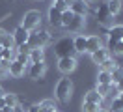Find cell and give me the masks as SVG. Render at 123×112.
Segmentation results:
<instances>
[{"instance_id": "83f0119b", "label": "cell", "mask_w": 123, "mask_h": 112, "mask_svg": "<svg viewBox=\"0 0 123 112\" xmlns=\"http://www.w3.org/2000/svg\"><path fill=\"white\" fill-rule=\"evenodd\" d=\"M110 90H112V84H97V88H95V92L99 93V95H108L110 93Z\"/></svg>"}, {"instance_id": "7c38bea8", "label": "cell", "mask_w": 123, "mask_h": 112, "mask_svg": "<svg viewBox=\"0 0 123 112\" xmlns=\"http://www.w3.org/2000/svg\"><path fill=\"white\" fill-rule=\"evenodd\" d=\"M24 71H26V66H23V64H19V62H11L9 64V69H8V75H11V77H15V79H19V77H23Z\"/></svg>"}, {"instance_id": "4316f807", "label": "cell", "mask_w": 123, "mask_h": 112, "mask_svg": "<svg viewBox=\"0 0 123 112\" xmlns=\"http://www.w3.org/2000/svg\"><path fill=\"white\" fill-rule=\"evenodd\" d=\"M73 17H75V13H73L71 9H67V11H63V13H62V26H63V28H67Z\"/></svg>"}, {"instance_id": "8fae6325", "label": "cell", "mask_w": 123, "mask_h": 112, "mask_svg": "<svg viewBox=\"0 0 123 112\" xmlns=\"http://www.w3.org/2000/svg\"><path fill=\"white\" fill-rule=\"evenodd\" d=\"M84 24H86V17H80V15H75L73 19H71V22H69V26L65 30H69V32H82L84 30Z\"/></svg>"}, {"instance_id": "d4e9b609", "label": "cell", "mask_w": 123, "mask_h": 112, "mask_svg": "<svg viewBox=\"0 0 123 112\" xmlns=\"http://www.w3.org/2000/svg\"><path fill=\"white\" fill-rule=\"evenodd\" d=\"M17 56L15 49H2V60H8V62H13Z\"/></svg>"}, {"instance_id": "5bb4252c", "label": "cell", "mask_w": 123, "mask_h": 112, "mask_svg": "<svg viewBox=\"0 0 123 112\" xmlns=\"http://www.w3.org/2000/svg\"><path fill=\"white\" fill-rule=\"evenodd\" d=\"M108 39L121 41L123 39V24H112V26L108 28Z\"/></svg>"}, {"instance_id": "6da1fadb", "label": "cell", "mask_w": 123, "mask_h": 112, "mask_svg": "<svg viewBox=\"0 0 123 112\" xmlns=\"http://www.w3.org/2000/svg\"><path fill=\"white\" fill-rule=\"evenodd\" d=\"M54 95L60 103H69L71 101V95H73V82L71 79H60L56 88H54Z\"/></svg>"}, {"instance_id": "e0dca14e", "label": "cell", "mask_w": 123, "mask_h": 112, "mask_svg": "<svg viewBox=\"0 0 123 112\" xmlns=\"http://www.w3.org/2000/svg\"><path fill=\"white\" fill-rule=\"evenodd\" d=\"M84 101H88V103H95V105H103V101H105V97L99 95L95 90H90V92H86V95H84Z\"/></svg>"}, {"instance_id": "ba28073f", "label": "cell", "mask_w": 123, "mask_h": 112, "mask_svg": "<svg viewBox=\"0 0 123 112\" xmlns=\"http://www.w3.org/2000/svg\"><path fill=\"white\" fill-rule=\"evenodd\" d=\"M28 36H30V32H28V30H24L23 26H17V28L13 30V34H11L15 47H19V45L26 43V41H28Z\"/></svg>"}, {"instance_id": "9a60e30c", "label": "cell", "mask_w": 123, "mask_h": 112, "mask_svg": "<svg viewBox=\"0 0 123 112\" xmlns=\"http://www.w3.org/2000/svg\"><path fill=\"white\" fill-rule=\"evenodd\" d=\"M90 56H92V62H93V64H97V66H101V64H103V62H105V60H106L108 56H110V52H108L106 49L103 47V49H99V51L92 52Z\"/></svg>"}, {"instance_id": "ab89813d", "label": "cell", "mask_w": 123, "mask_h": 112, "mask_svg": "<svg viewBox=\"0 0 123 112\" xmlns=\"http://www.w3.org/2000/svg\"><path fill=\"white\" fill-rule=\"evenodd\" d=\"M4 75H8V69H6V67H2V66H0V77H4Z\"/></svg>"}, {"instance_id": "f546056e", "label": "cell", "mask_w": 123, "mask_h": 112, "mask_svg": "<svg viewBox=\"0 0 123 112\" xmlns=\"http://www.w3.org/2000/svg\"><path fill=\"white\" fill-rule=\"evenodd\" d=\"M101 106L95 103H88V101H82V110L84 112H97Z\"/></svg>"}, {"instance_id": "3957f363", "label": "cell", "mask_w": 123, "mask_h": 112, "mask_svg": "<svg viewBox=\"0 0 123 112\" xmlns=\"http://www.w3.org/2000/svg\"><path fill=\"white\" fill-rule=\"evenodd\" d=\"M54 54L58 56V58H67V56H71V58H75V49H73V39L71 37H62L58 43L54 45Z\"/></svg>"}, {"instance_id": "30bf717a", "label": "cell", "mask_w": 123, "mask_h": 112, "mask_svg": "<svg viewBox=\"0 0 123 112\" xmlns=\"http://www.w3.org/2000/svg\"><path fill=\"white\" fill-rule=\"evenodd\" d=\"M69 9L73 11L75 15H80V17H86L88 15V9H90V6L86 4L84 0H75L73 4L69 6Z\"/></svg>"}, {"instance_id": "74e56055", "label": "cell", "mask_w": 123, "mask_h": 112, "mask_svg": "<svg viewBox=\"0 0 123 112\" xmlns=\"http://www.w3.org/2000/svg\"><path fill=\"white\" fill-rule=\"evenodd\" d=\"M8 36V32H6V30L4 28H0V45H2V41H4V37Z\"/></svg>"}, {"instance_id": "ee69618b", "label": "cell", "mask_w": 123, "mask_h": 112, "mask_svg": "<svg viewBox=\"0 0 123 112\" xmlns=\"http://www.w3.org/2000/svg\"><path fill=\"white\" fill-rule=\"evenodd\" d=\"M4 93H6V92H4V90H2V86H0V97H4Z\"/></svg>"}, {"instance_id": "b9f144b4", "label": "cell", "mask_w": 123, "mask_h": 112, "mask_svg": "<svg viewBox=\"0 0 123 112\" xmlns=\"http://www.w3.org/2000/svg\"><path fill=\"white\" fill-rule=\"evenodd\" d=\"M2 106H6V103H4V97H0V108Z\"/></svg>"}, {"instance_id": "7402d4cb", "label": "cell", "mask_w": 123, "mask_h": 112, "mask_svg": "<svg viewBox=\"0 0 123 112\" xmlns=\"http://www.w3.org/2000/svg\"><path fill=\"white\" fill-rule=\"evenodd\" d=\"M116 67H117V62H116L114 58H110V56H108V58L105 60L103 64H101V71H106V73H112V71H114Z\"/></svg>"}, {"instance_id": "277c9868", "label": "cell", "mask_w": 123, "mask_h": 112, "mask_svg": "<svg viewBox=\"0 0 123 112\" xmlns=\"http://www.w3.org/2000/svg\"><path fill=\"white\" fill-rule=\"evenodd\" d=\"M39 24H41V13H39L37 9H30V11H26L23 17V26L24 30H28V32H34V30L39 28Z\"/></svg>"}, {"instance_id": "603a6c76", "label": "cell", "mask_w": 123, "mask_h": 112, "mask_svg": "<svg viewBox=\"0 0 123 112\" xmlns=\"http://www.w3.org/2000/svg\"><path fill=\"white\" fill-rule=\"evenodd\" d=\"M4 103H6V106H11V108H13V106L19 105V97H17L15 93H8V92H6V93H4Z\"/></svg>"}, {"instance_id": "d6986e66", "label": "cell", "mask_w": 123, "mask_h": 112, "mask_svg": "<svg viewBox=\"0 0 123 112\" xmlns=\"http://www.w3.org/2000/svg\"><path fill=\"white\" fill-rule=\"evenodd\" d=\"M73 49H75V52H78V54H84L86 52V37L77 36L73 39Z\"/></svg>"}, {"instance_id": "836d02e7", "label": "cell", "mask_w": 123, "mask_h": 112, "mask_svg": "<svg viewBox=\"0 0 123 112\" xmlns=\"http://www.w3.org/2000/svg\"><path fill=\"white\" fill-rule=\"evenodd\" d=\"M15 62H19V64H23V66H26V64H30V60H28V56H26V54H19V52H17V56H15Z\"/></svg>"}, {"instance_id": "44dd1931", "label": "cell", "mask_w": 123, "mask_h": 112, "mask_svg": "<svg viewBox=\"0 0 123 112\" xmlns=\"http://www.w3.org/2000/svg\"><path fill=\"white\" fill-rule=\"evenodd\" d=\"M106 7H108V13L112 15V17H116V15L121 11V0H108Z\"/></svg>"}, {"instance_id": "f35d334b", "label": "cell", "mask_w": 123, "mask_h": 112, "mask_svg": "<svg viewBox=\"0 0 123 112\" xmlns=\"http://www.w3.org/2000/svg\"><path fill=\"white\" fill-rule=\"evenodd\" d=\"M0 112H13V108H11V106H2Z\"/></svg>"}, {"instance_id": "8d00e7d4", "label": "cell", "mask_w": 123, "mask_h": 112, "mask_svg": "<svg viewBox=\"0 0 123 112\" xmlns=\"http://www.w3.org/2000/svg\"><path fill=\"white\" fill-rule=\"evenodd\" d=\"M114 86H116V90H117L119 93H123V79H121V80H119V82H116Z\"/></svg>"}, {"instance_id": "7dc6e473", "label": "cell", "mask_w": 123, "mask_h": 112, "mask_svg": "<svg viewBox=\"0 0 123 112\" xmlns=\"http://www.w3.org/2000/svg\"><path fill=\"white\" fill-rule=\"evenodd\" d=\"M0 60H2V47H0Z\"/></svg>"}, {"instance_id": "ac0fdd59", "label": "cell", "mask_w": 123, "mask_h": 112, "mask_svg": "<svg viewBox=\"0 0 123 112\" xmlns=\"http://www.w3.org/2000/svg\"><path fill=\"white\" fill-rule=\"evenodd\" d=\"M106 51L112 54H123V41H116V39H108Z\"/></svg>"}, {"instance_id": "8992f818", "label": "cell", "mask_w": 123, "mask_h": 112, "mask_svg": "<svg viewBox=\"0 0 123 112\" xmlns=\"http://www.w3.org/2000/svg\"><path fill=\"white\" fill-rule=\"evenodd\" d=\"M77 69V58H71V56H67V58H58V71L63 75H69L73 73Z\"/></svg>"}, {"instance_id": "c3c4849f", "label": "cell", "mask_w": 123, "mask_h": 112, "mask_svg": "<svg viewBox=\"0 0 123 112\" xmlns=\"http://www.w3.org/2000/svg\"><path fill=\"white\" fill-rule=\"evenodd\" d=\"M54 2H63V0H54Z\"/></svg>"}, {"instance_id": "f6af8a7d", "label": "cell", "mask_w": 123, "mask_h": 112, "mask_svg": "<svg viewBox=\"0 0 123 112\" xmlns=\"http://www.w3.org/2000/svg\"><path fill=\"white\" fill-rule=\"evenodd\" d=\"M97 112H108V110H105V108H99V110H97Z\"/></svg>"}, {"instance_id": "7bdbcfd3", "label": "cell", "mask_w": 123, "mask_h": 112, "mask_svg": "<svg viewBox=\"0 0 123 112\" xmlns=\"http://www.w3.org/2000/svg\"><path fill=\"white\" fill-rule=\"evenodd\" d=\"M63 2H65V4H67V6H71V4H73V2H75V0H63Z\"/></svg>"}, {"instance_id": "9c48e42d", "label": "cell", "mask_w": 123, "mask_h": 112, "mask_svg": "<svg viewBox=\"0 0 123 112\" xmlns=\"http://www.w3.org/2000/svg\"><path fill=\"white\" fill-rule=\"evenodd\" d=\"M99 49H103V39H101V36H90L86 37V52H95L99 51Z\"/></svg>"}, {"instance_id": "52a82bcc", "label": "cell", "mask_w": 123, "mask_h": 112, "mask_svg": "<svg viewBox=\"0 0 123 112\" xmlns=\"http://www.w3.org/2000/svg\"><path fill=\"white\" fill-rule=\"evenodd\" d=\"M45 71H47V64H45V62L30 64V67H28V75H30V79H34V80H39V79H43Z\"/></svg>"}, {"instance_id": "f1b7e54d", "label": "cell", "mask_w": 123, "mask_h": 112, "mask_svg": "<svg viewBox=\"0 0 123 112\" xmlns=\"http://www.w3.org/2000/svg\"><path fill=\"white\" fill-rule=\"evenodd\" d=\"M110 75H112V84H116V82H119V80L123 79V69L117 66V67H116V69H114V71H112Z\"/></svg>"}, {"instance_id": "7a4b0ae2", "label": "cell", "mask_w": 123, "mask_h": 112, "mask_svg": "<svg viewBox=\"0 0 123 112\" xmlns=\"http://www.w3.org/2000/svg\"><path fill=\"white\" fill-rule=\"evenodd\" d=\"M26 43L30 45V49H45L50 43V32L49 30H34V32H30Z\"/></svg>"}, {"instance_id": "d590c367", "label": "cell", "mask_w": 123, "mask_h": 112, "mask_svg": "<svg viewBox=\"0 0 123 112\" xmlns=\"http://www.w3.org/2000/svg\"><path fill=\"white\" fill-rule=\"evenodd\" d=\"M26 112H41V108H39V105H30Z\"/></svg>"}, {"instance_id": "cb8c5ba5", "label": "cell", "mask_w": 123, "mask_h": 112, "mask_svg": "<svg viewBox=\"0 0 123 112\" xmlns=\"http://www.w3.org/2000/svg\"><path fill=\"white\" fill-rule=\"evenodd\" d=\"M97 84H112V75L106 71H99L97 75Z\"/></svg>"}, {"instance_id": "60d3db41", "label": "cell", "mask_w": 123, "mask_h": 112, "mask_svg": "<svg viewBox=\"0 0 123 112\" xmlns=\"http://www.w3.org/2000/svg\"><path fill=\"white\" fill-rule=\"evenodd\" d=\"M86 4H88V6H90V4H95V2H99V0H84Z\"/></svg>"}, {"instance_id": "1f68e13d", "label": "cell", "mask_w": 123, "mask_h": 112, "mask_svg": "<svg viewBox=\"0 0 123 112\" xmlns=\"http://www.w3.org/2000/svg\"><path fill=\"white\" fill-rule=\"evenodd\" d=\"M15 51L19 52V54H26V56H28V54H30V45L28 43H23V45H19V47H15Z\"/></svg>"}, {"instance_id": "484cf974", "label": "cell", "mask_w": 123, "mask_h": 112, "mask_svg": "<svg viewBox=\"0 0 123 112\" xmlns=\"http://www.w3.org/2000/svg\"><path fill=\"white\" fill-rule=\"evenodd\" d=\"M110 110H112V112H123V101L119 99V97H114V99H112Z\"/></svg>"}, {"instance_id": "4dcf8cb0", "label": "cell", "mask_w": 123, "mask_h": 112, "mask_svg": "<svg viewBox=\"0 0 123 112\" xmlns=\"http://www.w3.org/2000/svg\"><path fill=\"white\" fill-rule=\"evenodd\" d=\"M0 47H2V49H15V43H13V37L9 36H6L4 37V41H2V45H0Z\"/></svg>"}, {"instance_id": "5b68a950", "label": "cell", "mask_w": 123, "mask_h": 112, "mask_svg": "<svg viewBox=\"0 0 123 112\" xmlns=\"http://www.w3.org/2000/svg\"><path fill=\"white\" fill-rule=\"evenodd\" d=\"M95 15H97V21H99V24H103L105 28H110V26L114 24V22H112V19H114V17L108 13L106 4H101V2H99V7H97V13H95Z\"/></svg>"}, {"instance_id": "4fadbf2b", "label": "cell", "mask_w": 123, "mask_h": 112, "mask_svg": "<svg viewBox=\"0 0 123 112\" xmlns=\"http://www.w3.org/2000/svg\"><path fill=\"white\" fill-rule=\"evenodd\" d=\"M49 22H50V26H54V28L62 26V13L58 9H54L52 6L49 7Z\"/></svg>"}, {"instance_id": "ffe728a7", "label": "cell", "mask_w": 123, "mask_h": 112, "mask_svg": "<svg viewBox=\"0 0 123 112\" xmlns=\"http://www.w3.org/2000/svg\"><path fill=\"white\" fill-rule=\"evenodd\" d=\"M39 108L41 112H58V105L54 103V99H45L39 103Z\"/></svg>"}, {"instance_id": "681fc988", "label": "cell", "mask_w": 123, "mask_h": 112, "mask_svg": "<svg viewBox=\"0 0 123 112\" xmlns=\"http://www.w3.org/2000/svg\"><path fill=\"white\" fill-rule=\"evenodd\" d=\"M121 41H123V39H121Z\"/></svg>"}, {"instance_id": "2e32d148", "label": "cell", "mask_w": 123, "mask_h": 112, "mask_svg": "<svg viewBox=\"0 0 123 112\" xmlns=\"http://www.w3.org/2000/svg\"><path fill=\"white\" fill-rule=\"evenodd\" d=\"M30 64H37V62H45V49H32L28 54Z\"/></svg>"}, {"instance_id": "d6a6232c", "label": "cell", "mask_w": 123, "mask_h": 112, "mask_svg": "<svg viewBox=\"0 0 123 112\" xmlns=\"http://www.w3.org/2000/svg\"><path fill=\"white\" fill-rule=\"evenodd\" d=\"M52 7H54V9H58L60 13H63V11L69 9V6H67L65 2H52Z\"/></svg>"}, {"instance_id": "bcb514c9", "label": "cell", "mask_w": 123, "mask_h": 112, "mask_svg": "<svg viewBox=\"0 0 123 112\" xmlns=\"http://www.w3.org/2000/svg\"><path fill=\"white\" fill-rule=\"evenodd\" d=\"M117 97H119V99H121V101H123V93H119V95H117Z\"/></svg>"}, {"instance_id": "e575fe53", "label": "cell", "mask_w": 123, "mask_h": 112, "mask_svg": "<svg viewBox=\"0 0 123 112\" xmlns=\"http://www.w3.org/2000/svg\"><path fill=\"white\" fill-rule=\"evenodd\" d=\"M28 110V106H24V105H17V106H13V112H26Z\"/></svg>"}]
</instances>
